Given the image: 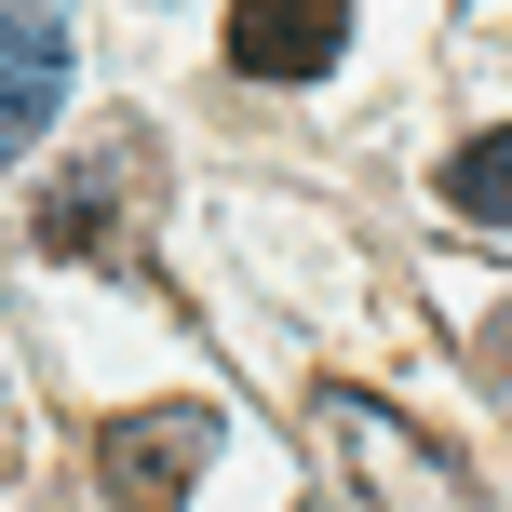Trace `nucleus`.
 Listing matches in <instances>:
<instances>
[{
    "mask_svg": "<svg viewBox=\"0 0 512 512\" xmlns=\"http://www.w3.org/2000/svg\"><path fill=\"white\" fill-rule=\"evenodd\" d=\"M324 445H337L351 486H378V512H486L459 486V459H432V445H418L391 405H364V391H324Z\"/></svg>",
    "mask_w": 512,
    "mask_h": 512,
    "instance_id": "obj_1",
    "label": "nucleus"
},
{
    "mask_svg": "<svg viewBox=\"0 0 512 512\" xmlns=\"http://www.w3.org/2000/svg\"><path fill=\"white\" fill-rule=\"evenodd\" d=\"M351 54V0H230V68L243 81H324Z\"/></svg>",
    "mask_w": 512,
    "mask_h": 512,
    "instance_id": "obj_3",
    "label": "nucleus"
},
{
    "mask_svg": "<svg viewBox=\"0 0 512 512\" xmlns=\"http://www.w3.org/2000/svg\"><path fill=\"white\" fill-rule=\"evenodd\" d=\"M486 378L512 391V310H499V324H486Z\"/></svg>",
    "mask_w": 512,
    "mask_h": 512,
    "instance_id": "obj_6",
    "label": "nucleus"
},
{
    "mask_svg": "<svg viewBox=\"0 0 512 512\" xmlns=\"http://www.w3.org/2000/svg\"><path fill=\"white\" fill-rule=\"evenodd\" d=\"M203 472H216V418H203V405L108 418V499H122V512H189Z\"/></svg>",
    "mask_w": 512,
    "mask_h": 512,
    "instance_id": "obj_2",
    "label": "nucleus"
},
{
    "mask_svg": "<svg viewBox=\"0 0 512 512\" xmlns=\"http://www.w3.org/2000/svg\"><path fill=\"white\" fill-rule=\"evenodd\" d=\"M445 203H459L472 230H499V243H512V122H499V135H472V149L445 162Z\"/></svg>",
    "mask_w": 512,
    "mask_h": 512,
    "instance_id": "obj_5",
    "label": "nucleus"
},
{
    "mask_svg": "<svg viewBox=\"0 0 512 512\" xmlns=\"http://www.w3.org/2000/svg\"><path fill=\"white\" fill-rule=\"evenodd\" d=\"M54 108H68V14L27 0V14H0V162H14Z\"/></svg>",
    "mask_w": 512,
    "mask_h": 512,
    "instance_id": "obj_4",
    "label": "nucleus"
}]
</instances>
